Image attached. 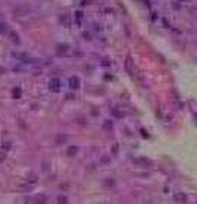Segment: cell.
I'll return each instance as SVG.
<instances>
[{"label":"cell","mask_w":197,"mask_h":204,"mask_svg":"<svg viewBox=\"0 0 197 204\" xmlns=\"http://www.w3.org/2000/svg\"><path fill=\"white\" fill-rule=\"evenodd\" d=\"M180 2H184L185 3V2H190V0H180Z\"/></svg>","instance_id":"cell-17"},{"label":"cell","mask_w":197,"mask_h":204,"mask_svg":"<svg viewBox=\"0 0 197 204\" xmlns=\"http://www.w3.org/2000/svg\"><path fill=\"white\" fill-rule=\"evenodd\" d=\"M79 84H81L79 76H77V75L69 76V88H71V90H78V88H79Z\"/></svg>","instance_id":"cell-4"},{"label":"cell","mask_w":197,"mask_h":204,"mask_svg":"<svg viewBox=\"0 0 197 204\" xmlns=\"http://www.w3.org/2000/svg\"><path fill=\"white\" fill-rule=\"evenodd\" d=\"M57 52L60 53V54H69V52H71V47L68 46V44H60V46H57Z\"/></svg>","instance_id":"cell-6"},{"label":"cell","mask_w":197,"mask_h":204,"mask_svg":"<svg viewBox=\"0 0 197 204\" xmlns=\"http://www.w3.org/2000/svg\"><path fill=\"white\" fill-rule=\"evenodd\" d=\"M173 200L177 201V203H187V195L184 192H175Z\"/></svg>","instance_id":"cell-5"},{"label":"cell","mask_w":197,"mask_h":204,"mask_svg":"<svg viewBox=\"0 0 197 204\" xmlns=\"http://www.w3.org/2000/svg\"><path fill=\"white\" fill-rule=\"evenodd\" d=\"M6 160V151L3 153V151H0V163L2 162H5Z\"/></svg>","instance_id":"cell-12"},{"label":"cell","mask_w":197,"mask_h":204,"mask_svg":"<svg viewBox=\"0 0 197 204\" xmlns=\"http://www.w3.org/2000/svg\"><path fill=\"white\" fill-rule=\"evenodd\" d=\"M13 59H16L18 62H21V63H35L37 60L35 59H32V57H30L27 53H19V52H13L12 54H10Z\"/></svg>","instance_id":"cell-1"},{"label":"cell","mask_w":197,"mask_h":204,"mask_svg":"<svg viewBox=\"0 0 197 204\" xmlns=\"http://www.w3.org/2000/svg\"><path fill=\"white\" fill-rule=\"evenodd\" d=\"M13 97H21V88H15L13 90Z\"/></svg>","instance_id":"cell-11"},{"label":"cell","mask_w":197,"mask_h":204,"mask_svg":"<svg viewBox=\"0 0 197 204\" xmlns=\"http://www.w3.org/2000/svg\"><path fill=\"white\" fill-rule=\"evenodd\" d=\"M74 153H77V147H71V148L68 150V154H69V156H74Z\"/></svg>","instance_id":"cell-14"},{"label":"cell","mask_w":197,"mask_h":204,"mask_svg":"<svg viewBox=\"0 0 197 204\" xmlns=\"http://www.w3.org/2000/svg\"><path fill=\"white\" fill-rule=\"evenodd\" d=\"M57 203H60V204L63 203V204H65V203H68V198H66V197H59V198H57Z\"/></svg>","instance_id":"cell-13"},{"label":"cell","mask_w":197,"mask_h":204,"mask_svg":"<svg viewBox=\"0 0 197 204\" xmlns=\"http://www.w3.org/2000/svg\"><path fill=\"white\" fill-rule=\"evenodd\" d=\"M8 31V25L3 24V22H0V34H5Z\"/></svg>","instance_id":"cell-10"},{"label":"cell","mask_w":197,"mask_h":204,"mask_svg":"<svg viewBox=\"0 0 197 204\" xmlns=\"http://www.w3.org/2000/svg\"><path fill=\"white\" fill-rule=\"evenodd\" d=\"M60 87H62V81L57 76L50 78V81H49V90H50L52 93H59L60 91Z\"/></svg>","instance_id":"cell-2"},{"label":"cell","mask_w":197,"mask_h":204,"mask_svg":"<svg viewBox=\"0 0 197 204\" xmlns=\"http://www.w3.org/2000/svg\"><path fill=\"white\" fill-rule=\"evenodd\" d=\"M82 18H84V15H82V12L81 10H78V12H75V22L79 25L81 24V21H82Z\"/></svg>","instance_id":"cell-7"},{"label":"cell","mask_w":197,"mask_h":204,"mask_svg":"<svg viewBox=\"0 0 197 204\" xmlns=\"http://www.w3.org/2000/svg\"><path fill=\"white\" fill-rule=\"evenodd\" d=\"M37 181H38V179H37V176H35V175H30V176L27 178V182H30V184H32V185H34V184H37Z\"/></svg>","instance_id":"cell-9"},{"label":"cell","mask_w":197,"mask_h":204,"mask_svg":"<svg viewBox=\"0 0 197 204\" xmlns=\"http://www.w3.org/2000/svg\"><path fill=\"white\" fill-rule=\"evenodd\" d=\"M82 37H84L85 40H91V34H90V32H82Z\"/></svg>","instance_id":"cell-15"},{"label":"cell","mask_w":197,"mask_h":204,"mask_svg":"<svg viewBox=\"0 0 197 204\" xmlns=\"http://www.w3.org/2000/svg\"><path fill=\"white\" fill-rule=\"evenodd\" d=\"M125 68H126V71L131 74V75H137V72H135V65H134V60H133V57L131 56H126V59H125Z\"/></svg>","instance_id":"cell-3"},{"label":"cell","mask_w":197,"mask_h":204,"mask_svg":"<svg viewBox=\"0 0 197 204\" xmlns=\"http://www.w3.org/2000/svg\"><path fill=\"white\" fill-rule=\"evenodd\" d=\"M10 35H12V41H15V43H18V41H19V38H18V35H15L13 32H10Z\"/></svg>","instance_id":"cell-16"},{"label":"cell","mask_w":197,"mask_h":204,"mask_svg":"<svg viewBox=\"0 0 197 204\" xmlns=\"http://www.w3.org/2000/svg\"><path fill=\"white\" fill-rule=\"evenodd\" d=\"M60 21H62V24H65V27H69V24H71V22H69V16H68V15H63V16L60 18Z\"/></svg>","instance_id":"cell-8"}]
</instances>
